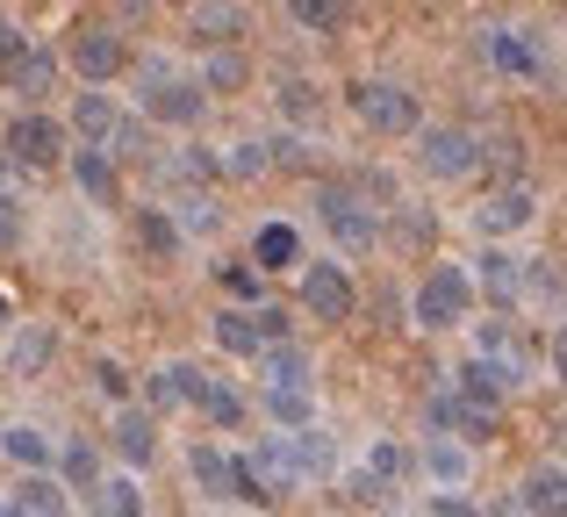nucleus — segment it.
<instances>
[{
  "instance_id": "f257e3e1",
  "label": "nucleus",
  "mask_w": 567,
  "mask_h": 517,
  "mask_svg": "<svg viewBox=\"0 0 567 517\" xmlns=\"http://www.w3.org/2000/svg\"><path fill=\"white\" fill-rule=\"evenodd\" d=\"M317 209H323V230H331L346 252H374L381 224H374V209H367L360 187H317Z\"/></svg>"
},
{
  "instance_id": "f03ea898",
  "label": "nucleus",
  "mask_w": 567,
  "mask_h": 517,
  "mask_svg": "<svg viewBox=\"0 0 567 517\" xmlns=\"http://www.w3.org/2000/svg\"><path fill=\"white\" fill-rule=\"evenodd\" d=\"M467 302H474V280L460 273V266H431L424 288H416V323H424V331H453V323L467 317Z\"/></svg>"
},
{
  "instance_id": "7ed1b4c3",
  "label": "nucleus",
  "mask_w": 567,
  "mask_h": 517,
  "mask_svg": "<svg viewBox=\"0 0 567 517\" xmlns=\"http://www.w3.org/2000/svg\"><path fill=\"white\" fill-rule=\"evenodd\" d=\"M352 115H360L374 137H410L416 130V94H402V86H388V80H360L352 86Z\"/></svg>"
},
{
  "instance_id": "20e7f679",
  "label": "nucleus",
  "mask_w": 567,
  "mask_h": 517,
  "mask_svg": "<svg viewBox=\"0 0 567 517\" xmlns=\"http://www.w3.org/2000/svg\"><path fill=\"white\" fill-rule=\"evenodd\" d=\"M416 166L439 173V180H467V173L482 166V137H467V130H424V144H416Z\"/></svg>"
},
{
  "instance_id": "39448f33",
  "label": "nucleus",
  "mask_w": 567,
  "mask_h": 517,
  "mask_svg": "<svg viewBox=\"0 0 567 517\" xmlns=\"http://www.w3.org/2000/svg\"><path fill=\"white\" fill-rule=\"evenodd\" d=\"M8 158H14V166H29V173L58 166V158H65V130H58L51 115H14V130H8Z\"/></svg>"
},
{
  "instance_id": "423d86ee",
  "label": "nucleus",
  "mask_w": 567,
  "mask_h": 517,
  "mask_svg": "<svg viewBox=\"0 0 567 517\" xmlns=\"http://www.w3.org/2000/svg\"><path fill=\"white\" fill-rule=\"evenodd\" d=\"M123 37H115L109 22H86V29H72V65H80V80H115L123 72Z\"/></svg>"
},
{
  "instance_id": "0eeeda50",
  "label": "nucleus",
  "mask_w": 567,
  "mask_h": 517,
  "mask_svg": "<svg viewBox=\"0 0 567 517\" xmlns=\"http://www.w3.org/2000/svg\"><path fill=\"white\" fill-rule=\"evenodd\" d=\"M173 381H181V403H194L208 424H237V417H245L237 389H223V381H216V374H202V366H173Z\"/></svg>"
},
{
  "instance_id": "6e6552de",
  "label": "nucleus",
  "mask_w": 567,
  "mask_h": 517,
  "mask_svg": "<svg viewBox=\"0 0 567 517\" xmlns=\"http://www.w3.org/2000/svg\"><path fill=\"white\" fill-rule=\"evenodd\" d=\"M144 115H152V123H202V86L152 72V80H144Z\"/></svg>"
},
{
  "instance_id": "1a4fd4ad",
  "label": "nucleus",
  "mask_w": 567,
  "mask_h": 517,
  "mask_svg": "<svg viewBox=\"0 0 567 517\" xmlns=\"http://www.w3.org/2000/svg\"><path fill=\"white\" fill-rule=\"evenodd\" d=\"M302 302L317 323H346L352 317V280L338 273V266H309L302 273Z\"/></svg>"
},
{
  "instance_id": "9d476101",
  "label": "nucleus",
  "mask_w": 567,
  "mask_h": 517,
  "mask_svg": "<svg viewBox=\"0 0 567 517\" xmlns=\"http://www.w3.org/2000/svg\"><path fill=\"white\" fill-rule=\"evenodd\" d=\"M532 209H539V195L517 180V187H496V195L482 201V216H474V224L496 230V238H511V230H525V224H532Z\"/></svg>"
},
{
  "instance_id": "9b49d317",
  "label": "nucleus",
  "mask_w": 567,
  "mask_h": 517,
  "mask_svg": "<svg viewBox=\"0 0 567 517\" xmlns=\"http://www.w3.org/2000/svg\"><path fill=\"white\" fill-rule=\"evenodd\" d=\"M259 374H266V395H309V352L302 345H266Z\"/></svg>"
},
{
  "instance_id": "f8f14e48",
  "label": "nucleus",
  "mask_w": 567,
  "mask_h": 517,
  "mask_svg": "<svg viewBox=\"0 0 567 517\" xmlns=\"http://www.w3.org/2000/svg\"><path fill=\"white\" fill-rule=\"evenodd\" d=\"M8 517H65V489L51 475H29L22 489L8 496Z\"/></svg>"
},
{
  "instance_id": "ddd939ff",
  "label": "nucleus",
  "mask_w": 567,
  "mask_h": 517,
  "mask_svg": "<svg viewBox=\"0 0 567 517\" xmlns=\"http://www.w3.org/2000/svg\"><path fill=\"white\" fill-rule=\"evenodd\" d=\"M115 453H123L130 467H144L158 453V424L144 417V410H123V417H115Z\"/></svg>"
},
{
  "instance_id": "4468645a",
  "label": "nucleus",
  "mask_w": 567,
  "mask_h": 517,
  "mask_svg": "<svg viewBox=\"0 0 567 517\" xmlns=\"http://www.w3.org/2000/svg\"><path fill=\"white\" fill-rule=\"evenodd\" d=\"M525 510H532V517H560V510H567V475H560V467H532Z\"/></svg>"
},
{
  "instance_id": "2eb2a0df",
  "label": "nucleus",
  "mask_w": 567,
  "mask_h": 517,
  "mask_svg": "<svg viewBox=\"0 0 567 517\" xmlns=\"http://www.w3.org/2000/svg\"><path fill=\"white\" fill-rule=\"evenodd\" d=\"M216 345L237 352V360H251V352H266V338H259V323H251L245 309H223L216 317Z\"/></svg>"
},
{
  "instance_id": "dca6fc26",
  "label": "nucleus",
  "mask_w": 567,
  "mask_h": 517,
  "mask_svg": "<svg viewBox=\"0 0 567 517\" xmlns=\"http://www.w3.org/2000/svg\"><path fill=\"white\" fill-rule=\"evenodd\" d=\"M488 58H496L503 72H539V43L517 37V29H496V37H488Z\"/></svg>"
},
{
  "instance_id": "f3484780",
  "label": "nucleus",
  "mask_w": 567,
  "mask_h": 517,
  "mask_svg": "<svg viewBox=\"0 0 567 517\" xmlns=\"http://www.w3.org/2000/svg\"><path fill=\"white\" fill-rule=\"evenodd\" d=\"M80 137H86V152H101V144L115 137V108H109V94H80Z\"/></svg>"
},
{
  "instance_id": "a211bd4d",
  "label": "nucleus",
  "mask_w": 567,
  "mask_h": 517,
  "mask_svg": "<svg viewBox=\"0 0 567 517\" xmlns=\"http://www.w3.org/2000/svg\"><path fill=\"white\" fill-rule=\"evenodd\" d=\"M0 446H8V461H14V467H37V475L51 467V438H43V432H29V424H14V432L0 438Z\"/></svg>"
},
{
  "instance_id": "6ab92c4d",
  "label": "nucleus",
  "mask_w": 567,
  "mask_h": 517,
  "mask_svg": "<svg viewBox=\"0 0 567 517\" xmlns=\"http://www.w3.org/2000/svg\"><path fill=\"white\" fill-rule=\"evenodd\" d=\"M482 288L496 294V302H517V294H525V273H517V259L488 252V259H482Z\"/></svg>"
},
{
  "instance_id": "aec40b11",
  "label": "nucleus",
  "mask_w": 567,
  "mask_h": 517,
  "mask_svg": "<svg viewBox=\"0 0 567 517\" xmlns=\"http://www.w3.org/2000/svg\"><path fill=\"white\" fill-rule=\"evenodd\" d=\"M194 482H202L208 496H230L237 489V475H230V461H223L216 446H194Z\"/></svg>"
},
{
  "instance_id": "412c9836",
  "label": "nucleus",
  "mask_w": 567,
  "mask_h": 517,
  "mask_svg": "<svg viewBox=\"0 0 567 517\" xmlns=\"http://www.w3.org/2000/svg\"><path fill=\"white\" fill-rule=\"evenodd\" d=\"M72 173H80V187H86L94 201H115V166H109L101 152H80V158H72Z\"/></svg>"
},
{
  "instance_id": "4be33fe9",
  "label": "nucleus",
  "mask_w": 567,
  "mask_h": 517,
  "mask_svg": "<svg viewBox=\"0 0 567 517\" xmlns=\"http://www.w3.org/2000/svg\"><path fill=\"white\" fill-rule=\"evenodd\" d=\"M137 238H144V252H152V259H173V252H181V230H173L158 209H144V216H137Z\"/></svg>"
},
{
  "instance_id": "5701e85b",
  "label": "nucleus",
  "mask_w": 567,
  "mask_h": 517,
  "mask_svg": "<svg viewBox=\"0 0 567 517\" xmlns=\"http://www.w3.org/2000/svg\"><path fill=\"white\" fill-rule=\"evenodd\" d=\"M295 252H302V238H295L288 224H266L259 230V266H295Z\"/></svg>"
},
{
  "instance_id": "b1692460",
  "label": "nucleus",
  "mask_w": 567,
  "mask_h": 517,
  "mask_svg": "<svg viewBox=\"0 0 567 517\" xmlns=\"http://www.w3.org/2000/svg\"><path fill=\"white\" fill-rule=\"evenodd\" d=\"M51 80H58V65L43 51H29L22 65H14V86H22V94H51Z\"/></svg>"
},
{
  "instance_id": "393cba45",
  "label": "nucleus",
  "mask_w": 567,
  "mask_h": 517,
  "mask_svg": "<svg viewBox=\"0 0 567 517\" xmlns=\"http://www.w3.org/2000/svg\"><path fill=\"white\" fill-rule=\"evenodd\" d=\"M223 173H230V180H259V173H266V144H230Z\"/></svg>"
},
{
  "instance_id": "a878e982",
  "label": "nucleus",
  "mask_w": 567,
  "mask_h": 517,
  "mask_svg": "<svg viewBox=\"0 0 567 517\" xmlns=\"http://www.w3.org/2000/svg\"><path fill=\"white\" fill-rule=\"evenodd\" d=\"M101 517H144L137 489H130V482H101Z\"/></svg>"
},
{
  "instance_id": "bb28decb",
  "label": "nucleus",
  "mask_w": 567,
  "mask_h": 517,
  "mask_svg": "<svg viewBox=\"0 0 567 517\" xmlns=\"http://www.w3.org/2000/svg\"><path fill=\"white\" fill-rule=\"evenodd\" d=\"M194 29H202V37H237L245 14H237V8H194Z\"/></svg>"
},
{
  "instance_id": "cd10ccee",
  "label": "nucleus",
  "mask_w": 567,
  "mask_h": 517,
  "mask_svg": "<svg viewBox=\"0 0 567 517\" xmlns=\"http://www.w3.org/2000/svg\"><path fill=\"white\" fill-rule=\"evenodd\" d=\"M266 410H274V424H288V432H309V395H266Z\"/></svg>"
},
{
  "instance_id": "c85d7f7f",
  "label": "nucleus",
  "mask_w": 567,
  "mask_h": 517,
  "mask_svg": "<svg viewBox=\"0 0 567 517\" xmlns=\"http://www.w3.org/2000/svg\"><path fill=\"white\" fill-rule=\"evenodd\" d=\"M424 467L439 482H460V475H467V453H460V446H424Z\"/></svg>"
},
{
  "instance_id": "c756f323",
  "label": "nucleus",
  "mask_w": 567,
  "mask_h": 517,
  "mask_svg": "<svg viewBox=\"0 0 567 517\" xmlns=\"http://www.w3.org/2000/svg\"><path fill=\"white\" fill-rule=\"evenodd\" d=\"M295 22H302V29H338L346 8H331V0H295Z\"/></svg>"
},
{
  "instance_id": "7c9ffc66",
  "label": "nucleus",
  "mask_w": 567,
  "mask_h": 517,
  "mask_svg": "<svg viewBox=\"0 0 567 517\" xmlns=\"http://www.w3.org/2000/svg\"><path fill=\"white\" fill-rule=\"evenodd\" d=\"M29 58V43H22V29H8L0 22V80H14V65Z\"/></svg>"
},
{
  "instance_id": "2f4dec72",
  "label": "nucleus",
  "mask_w": 567,
  "mask_h": 517,
  "mask_svg": "<svg viewBox=\"0 0 567 517\" xmlns=\"http://www.w3.org/2000/svg\"><path fill=\"white\" fill-rule=\"evenodd\" d=\"M395 238H402V252H424V245H431V216H402V224H395Z\"/></svg>"
},
{
  "instance_id": "473e14b6",
  "label": "nucleus",
  "mask_w": 567,
  "mask_h": 517,
  "mask_svg": "<svg viewBox=\"0 0 567 517\" xmlns=\"http://www.w3.org/2000/svg\"><path fill=\"white\" fill-rule=\"evenodd\" d=\"M208 86H223V94H230V86H245V58H230V51H223L216 65H208Z\"/></svg>"
},
{
  "instance_id": "72a5a7b5",
  "label": "nucleus",
  "mask_w": 567,
  "mask_h": 517,
  "mask_svg": "<svg viewBox=\"0 0 567 517\" xmlns=\"http://www.w3.org/2000/svg\"><path fill=\"white\" fill-rule=\"evenodd\" d=\"M352 496H360V504H395V489H388L381 475H367V467L352 475Z\"/></svg>"
},
{
  "instance_id": "f704fd0d",
  "label": "nucleus",
  "mask_w": 567,
  "mask_h": 517,
  "mask_svg": "<svg viewBox=\"0 0 567 517\" xmlns=\"http://www.w3.org/2000/svg\"><path fill=\"white\" fill-rule=\"evenodd\" d=\"M181 224H187V230H216V201H202V195L181 201Z\"/></svg>"
},
{
  "instance_id": "c9c22d12",
  "label": "nucleus",
  "mask_w": 567,
  "mask_h": 517,
  "mask_svg": "<svg viewBox=\"0 0 567 517\" xmlns=\"http://www.w3.org/2000/svg\"><path fill=\"white\" fill-rule=\"evenodd\" d=\"M65 475H72V482H94V475H101V467H94V446H72V453H65Z\"/></svg>"
},
{
  "instance_id": "e433bc0d",
  "label": "nucleus",
  "mask_w": 567,
  "mask_h": 517,
  "mask_svg": "<svg viewBox=\"0 0 567 517\" xmlns=\"http://www.w3.org/2000/svg\"><path fill=\"white\" fill-rule=\"evenodd\" d=\"M43 352H51V338H43V331H29L22 345H14V366H43Z\"/></svg>"
},
{
  "instance_id": "4c0bfd02",
  "label": "nucleus",
  "mask_w": 567,
  "mask_h": 517,
  "mask_svg": "<svg viewBox=\"0 0 567 517\" xmlns=\"http://www.w3.org/2000/svg\"><path fill=\"white\" fill-rule=\"evenodd\" d=\"M173 403H181V381H173V366H166V374H152V410H173Z\"/></svg>"
},
{
  "instance_id": "58836bf2",
  "label": "nucleus",
  "mask_w": 567,
  "mask_h": 517,
  "mask_svg": "<svg viewBox=\"0 0 567 517\" xmlns=\"http://www.w3.org/2000/svg\"><path fill=\"white\" fill-rule=\"evenodd\" d=\"M280 101H288V115H309V108H317V94H309L302 80H288V86H280Z\"/></svg>"
},
{
  "instance_id": "ea45409f",
  "label": "nucleus",
  "mask_w": 567,
  "mask_h": 517,
  "mask_svg": "<svg viewBox=\"0 0 567 517\" xmlns=\"http://www.w3.org/2000/svg\"><path fill=\"white\" fill-rule=\"evenodd\" d=\"M223 280H230L237 294H259V273H245V266H223Z\"/></svg>"
},
{
  "instance_id": "a19ab883",
  "label": "nucleus",
  "mask_w": 567,
  "mask_h": 517,
  "mask_svg": "<svg viewBox=\"0 0 567 517\" xmlns=\"http://www.w3.org/2000/svg\"><path fill=\"white\" fill-rule=\"evenodd\" d=\"M101 389H109V395H130V381H123V366H115V360H101Z\"/></svg>"
},
{
  "instance_id": "79ce46f5",
  "label": "nucleus",
  "mask_w": 567,
  "mask_h": 517,
  "mask_svg": "<svg viewBox=\"0 0 567 517\" xmlns=\"http://www.w3.org/2000/svg\"><path fill=\"white\" fill-rule=\"evenodd\" d=\"M431 517H474V504H460V496H439V504H431Z\"/></svg>"
},
{
  "instance_id": "37998d69",
  "label": "nucleus",
  "mask_w": 567,
  "mask_h": 517,
  "mask_svg": "<svg viewBox=\"0 0 567 517\" xmlns=\"http://www.w3.org/2000/svg\"><path fill=\"white\" fill-rule=\"evenodd\" d=\"M554 366H560V381H567V323H560V338H554Z\"/></svg>"
},
{
  "instance_id": "c03bdc74",
  "label": "nucleus",
  "mask_w": 567,
  "mask_h": 517,
  "mask_svg": "<svg viewBox=\"0 0 567 517\" xmlns=\"http://www.w3.org/2000/svg\"><path fill=\"white\" fill-rule=\"evenodd\" d=\"M0 323H8V302H0Z\"/></svg>"
},
{
  "instance_id": "a18cd8bd",
  "label": "nucleus",
  "mask_w": 567,
  "mask_h": 517,
  "mask_svg": "<svg viewBox=\"0 0 567 517\" xmlns=\"http://www.w3.org/2000/svg\"><path fill=\"white\" fill-rule=\"evenodd\" d=\"M0 517H8V504H0Z\"/></svg>"
}]
</instances>
